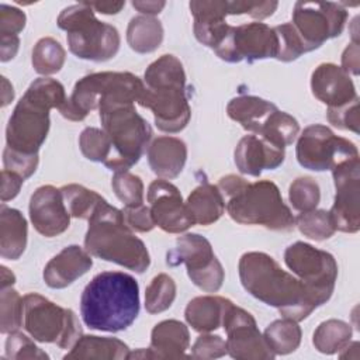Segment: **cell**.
Segmentation results:
<instances>
[{
    "label": "cell",
    "instance_id": "obj_1",
    "mask_svg": "<svg viewBox=\"0 0 360 360\" xmlns=\"http://www.w3.org/2000/svg\"><path fill=\"white\" fill-rule=\"evenodd\" d=\"M238 270L243 288L256 300L277 308L283 318L300 322L319 307L305 284L264 252L243 253Z\"/></svg>",
    "mask_w": 360,
    "mask_h": 360
},
{
    "label": "cell",
    "instance_id": "obj_2",
    "mask_svg": "<svg viewBox=\"0 0 360 360\" xmlns=\"http://www.w3.org/2000/svg\"><path fill=\"white\" fill-rule=\"evenodd\" d=\"M139 314L138 281L122 271H103L91 278L80 297V315L94 330L121 332Z\"/></svg>",
    "mask_w": 360,
    "mask_h": 360
},
{
    "label": "cell",
    "instance_id": "obj_3",
    "mask_svg": "<svg viewBox=\"0 0 360 360\" xmlns=\"http://www.w3.org/2000/svg\"><path fill=\"white\" fill-rule=\"evenodd\" d=\"M62 83L51 77L34 80L20 98L6 128V148L27 156L38 155L49 131V111L66 101Z\"/></svg>",
    "mask_w": 360,
    "mask_h": 360
},
{
    "label": "cell",
    "instance_id": "obj_4",
    "mask_svg": "<svg viewBox=\"0 0 360 360\" xmlns=\"http://www.w3.org/2000/svg\"><path fill=\"white\" fill-rule=\"evenodd\" d=\"M219 188L229 217L242 225H263L273 231L294 228V217L284 204L278 187L270 180L250 183L240 176L219 179Z\"/></svg>",
    "mask_w": 360,
    "mask_h": 360
},
{
    "label": "cell",
    "instance_id": "obj_5",
    "mask_svg": "<svg viewBox=\"0 0 360 360\" xmlns=\"http://www.w3.org/2000/svg\"><path fill=\"white\" fill-rule=\"evenodd\" d=\"M87 221L84 249L91 256L117 263L135 273H143L149 267V252L125 224L121 210L104 200Z\"/></svg>",
    "mask_w": 360,
    "mask_h": 360
},
{
    "label": "cell",
    "instance_id": "obj_6",
    "mask_svg": "<svg viewBox=\"0 0 360 360\" xmlns=\"http://www.w3.org/2000/svg\"><path fill=\"white\" fill-rule=\"evenodd\" d=\"M58 27L66 31L69 49L80 59L105 62L120 49L118 30L97 20L87 1L63 8L58 17Z\"/></svg>",
    "mask_w": 360,
    "mask_h": 360
},
{
    "label": "cell",
    "instance_id": "obj_7",
    "mask_svg": "<svg viewBox=\"0 0 360 360\" xmlns=\"http://www.w3.org/2000/svg\"><path fill=\"white\" fill-rule=\"evenodd\" d=\"M22 305V325L34 340L72 349L82 338V326L72 309L62 308L37 292L25 294Z\"/></svg>",
    "mask_w": 360,
    "mask_h": 360
},
{
    "label": "cell",
    "instance_id": "obj_8",
    "mask_svg": "<svg viewBox=\"0 0 360 360\" xmlns=\"http://www.w3.org/2000/svg\"><path fill=\"white\" fill-rule=\"evenodd\" d=\"M284 263L305 284L319 307L332 297L338 264L330 253L305 242H295L285 249Z\"/></svg>",
    "mask_w": 360,
    "mask_h": 360
},
{
    "label": "cell",
    "instance_id": "obj_9",
    "mask_svg": "<svg viewBox=\"0 0 360 360\" xmlns=\"http://www.w3.org/2000/svg\"><path fill=\"white\" fill-rule=\"evenodd\" d=\"M169 266L186 264L190 280L205 292H215L222 287L225 273L217 259L210 240L198 233H186L176 240V248L167 252Z\"/></svg>",
    "mask_w": 360,
    "mask_h": 360
},
{
    "label": "cell",
    "instance_id": "obj_10",
    "mask_svg": "<svg viewBox=\"0 0 360 360\" xmlns=\"http://www.w3.org/2000/svg\"><path fill=\"white\" fill-rule=\"evenodd\" d=\"M295 155L304 169L323 172L332 170L345 160L359 158V150L352 141L335 135L325 125L314 124L301 132Z\"/></svg>",
    "mask_w": 360,
    "mask_h": 360
},
{
    "label": "cell",
    "instance_id": "obj_11",
    "mask_svg": "<svg viewBox=\"0 0 360 360\" xmlns=\"http://www.w3.org/2000/svg\"><path fill=\"white\" fill-rule=\"evenodd\" d=\"M346 20L347 11L342 3L297 1L291 24L311 52L325 41L339 37Z\"/></svg>",
    "mask_w": 360,
    "mask_h": 360
},
{
    "label": "cell",
    "instance_id": "obj_12",
    "mask_svg": "<svg viewBox=\"0 0 360 360\" xmlns=\"http://www.w3.org/2000/svg\"><path fill=\"white\" fill-rule=\"evenodd\" d=\"M217 56L229 63L248 60L249 63L277 58L278 38L274 28L264 22H249L238 27L231 25L226 37L214 49Z\"/></svg>",
    "mask_w": 360,
    "mask_h": 360
},
{
    "label": "cell",
    "instance_id": "obj_13",
    "mask_svg": "<svg viewBox=\"0 0 360 360\" xmlns=\"http://www.w3.org/2000/svg\"><path fill=\"white\" fill-rule=\"evenodd\" d=\"M222 326L226 332V353L238 360H269L276 354L269 349L257 329L255 318L231 301L225 309Z\"/></svg>",
    "mask_w": 360,
    "mask_h": 360
},
{
    "label": "cell",
    "instance_id": "obj_14",
    "mask_svg": "<svg viewBox=\"0 0 360 360\" xmlns=\"http://www.w3.org/2000/svg\"><path fill=\"white\" fill-rule=\"evenodd\" d=\"M335 202L329 211L335 228L354 233L360 229V160H345L332 169Z\"/></svg>",
    "mask_w": 360,
    "mask_h": 360
},
{
    "label": "cell",
    "instance_id": "obj_15",
    "mask_svg": "<svg viewBox=\"0 0 360 360\" xmlns=\"http://www.w3.org/2000/svg\"><path fill=\"white\" fill-rule=\"evenodd\" d=\"M138 104L149 108L153 112L158 129L169 134L184 129L191 117L186 86H145Z\"/></svg>",
    "mask_w": 360,
    "mask_h": 360
},
{
    "label": "cell",
    "instance_id": "obj_16",
    "mask_svg": "<svg viewBox=\"0 0 360 360\" xmlns=\"http://www.w3.org/2000/svg\"><path fill=\"white\" fill-rule=\"evenodd\" d=\"M148 202L155 225L167 233H181L194 225L179 188L165 179L149 184Z\"/></svg>",
    "mask_w": 360,
    "mask_h": 360
},
{
    "label": "cell",
    "instance_id": "obj_17",
    "mask_svg": "<svg viewBox=\"0 0 360 360\" xmlns=\"http://www.w3.org/2000/svg\"><path fill=\"white\" fill-rule=\"evenodd\" d=\"M30 219L38 233L53 238L63 233L70 225L60 188L51 184L38 187L30 200Z\"/></svg>",
    "mask_w": 360,
    "mask_h": 360
},
{
    "label": "cell",
    "instance_id": "obj_18",
    "mask_svg": "<svg viewBox=\"0 0 360 360\" xmlns=\"http://www.w3.org/2000/svg\"><path fill=\"white\" fill-rule=\"evenodd\" d=\"M311 90L328 108H336L357 98L350 75L335 63H321L312 72Z\"/></svg>",
    "mask_w": 360,
    "mask_h": 360
},
{
    "label": "cell",
    "instance_id": "obj_19",
    "mask_svg": "<svg viewBox=\"0 0 360 360\" xmlns=\"http://www.w3.org/2000/svg\"><path fill=\"white\" fill-rule=\"evenodd\" d=\"M190 345L187 326L176 319H166L155 325L150 333L149 349L129 353L128 359H181L188 357L186 350Z\"/></svg>",
    "mask_w": 360,
    "mask_h": 360
},
{
    "label": "cell",
    "instance_id": "obj_20",
    "mask_svg": "<svg viewBox=\"0 0 360 360\" xmlns=\"http://www.w3.org/2000/svg\"><path fill=\"white\" fill-rule=\"evenodd\" d=\"M190 11L194 17L193 31L197 41L208 48H218V45L224 41L231 27L225 21V17L228 15V1H190Z\"/></svg>",
    "mask_w": 360,
    "mask_h": 360
},
{
    "label": "cell",
    "instance_id": "obj_21",
    "mask_svg": "<svg viewBox=\"0 0 360 360\" xmlns=\"http://www.w3.org/2000/svg\"><path fill=\"white\" fill-rule=\"evenodd\" d=\"M233 156L240 173L257 177L264 169H277L284 162V149L252 134L245 135L238 142Z\"/></svg>",
    "mask_w": 360,
    "mask_h": 360
},
{
    "label": "cell",
    "instance_id": "obj_22",
    "mask_svg": "<svg viewBox=\"0 0 360 360\" xmlns=\"http://www.w3.org/2000/svg\"><path fill=\"white\" fill-rule=\"evenodd\" d=\"M91 266L90 253L77 245H70L46 263L42 274L44 281L51 288H65L86 274Z\"/></svg>",
    "mask_w": 360,
    "mask_h": 360
},
{
    "label": "cell",
    "instance_id": "obj_23",
    "mask_svg": "<svg viewBox=\"0 0 360 360\" xmlns=\"http://www.w3.org/2000/svg\"><path fill=\"white\" fill-rule=\"evenodd\" d=\"M148 162L160 179L177 177L187 160V146L176 136H159L148 146Z\"/></svg>",
    "mask_w": 360,
    "mask_h": 360
},
{
    "label": "cell",
    "instance_id": "obj_24",
    "mask_svg": "<svg viewBox=\"0 0 360 360\" xmlns=\"http://www.w3.org/2000/svg\"><path fill=\"white\" fill-rule=\"evenodd\" d=\"M27 221L24 215L8 208L4 202L0 208V255L7 260H17L27 246Z\"/></svg>",
    "mask_w": 360,
    "mask_h": 360
},
{
    "label": "cell",
    "instance_id": "obj_25",
    "mask_svg": "<svg viewBox=\"0 0 360 360\" xmlns=\"http://www.w3.org/2000/svg\"><path fill=\"white\" fill-rule=\"evenodd\" d=\"M231 301L218 295L193 298L184 311L187 323L200 333H208L222 326L225 309Z\"/></svg>",
    "mask_w": 360,
    "mask_h": 360
},
{
    "label": "cell",
    "instance_id": "obj_26",
    "mask_svg": "<svg viewBox=\"0 0 360 360\" xmlns=\"http://www.w3.org/2000/svg\"><path fill=\"white\" fill-rule=\"evenodd\" d=\"M276 110V104L256 96H238L226 105L228 117L253 135L259 134L269 115Z\"/></svg>",
    "mask_w": 360,
    "mask_h": 360
},
{
    "label": "cell",
    "instance_id": "obj_27",
    "mask_svg": "<svg viewBox=\"0 0 360 360\" xmlns=\"http://www.w3.org/2000/svg\"><path fill=\"white\" fill-rule=\"evenodd\" d=\"M186 207L194 225H211L225 212V201L219 188L207 181L197 186L190 193Z\"/></svg>",
    "mask_w": 360,
    "mask_h": 360
},
{
    "label": "cell",
    "instance_id": "obj_28",
    "mask_svg": "<svg viewBox=\"0 0 360 360\" xmlns=\"http://www.w3.org/2000/svg\"><path fill=\"white\" fill-rule=\"evenodd\" d=\"M129 347L117 338L84 335L82 336L68 354L65 360H82V359H104V360H121L128 359Z\"/></svg>",
    "mask_w": 360,
    "mask_h": 360
},
{
    "label": "cell",
    "instance_id": "obj_29",
    "mask_svg": "<svg viewBox=\"0 0 360 360\" xmlns=\"http://www.w3.org/2000/svg\"><path fill=\"white\" fill-rule=\"evenodd\" d=\"M163 41V27L160 21L150 15H136L131 18L127 28V42L138 53L156 51Z\"/></svg>",
    "mask_w": 360,
    "mask_h": 360
},
{
    "label": "cell",
    "instance_id": "obj_30",
    "mask_svg": "<svg viewBox=\"0 0 360 360\" xmlns=\"http://www.w3.org/2000/svg\"><path fill=\"white\" fill-rule=\"evenodd\" d=\"M301 336L302 332L298 326V322L290 318H283L271 322L263 333L266 345L276 356L288 354L298 349L301 343Z\"/></svg>",
    "mask_w": 360,
    "mask_h": 360
},
{
    "label": "cell",
    "instance_id": "obj_31",
    "mask_svg": "<svg viewBox=\"0 0 360 360\" xmlns=\"http://www.w3.org/2000/svg\"><path fill=\"white\" fill-rule=\"evenodd\" d=\"M352 326L340 319H328L318 325L314 332L312 343L323 354H333L343 350L352 338Z\"/></svg>",
    "mask_w": 360,
    "mask_h": 360
},
{
    "label": "cell",
    "instance_id": "obj_32",
    "mask_svg": "<svg viewBox=\"0 0 360 360\" xmlns=\"http://www.w3.org/2000/svg\"><path fill=\"white\" fill-rule=\"evenodd\" d=\"M66 59L63 46L53 38H41L32 49V68L37 73L48 76L58 73Z\"/></svg>",
    "mask_w": 360,
    "mask_h": 360
},
{
    "label": "cell",
    "instance_id": "obj_33",
    "mask_svg": "<svg viewBox=\"0 0 360 360\" xmlns=\"http://www.w3.org/2000/svg\"><path fill=\"white\" fill-rule=\"evenodd\" d=\"M66 208L73 218L89 219L94 210L104 201V198L93 190L80 184H66L60 187Z\"/></svg>",
    "mask_w": 360,
    "mask_h": 360
},
{
    "label": "cell",
    "instance_id": "obj_34",
    "mask_svg": "<svg viewBox=\"0 0 360 360\" xmlns=\"http://www.w3.org/2000/svg\"><path fill=\"white\" fill-rule=\"evenodd\" d=\"M176 298V283L166 273L152 278L145 290V308L149 314H159L169 309Z\"/></svg>",
    "mask_w": 360,
    "mask_h": 360
},
{
    "label": "cell",
    "instance_id": "obj_35",
    "mask_svg": "<svg viewBox=\"0 0 360 360\" xmlns=\"http://www.w3.org/2000/svg\"><path fill=\"white\" fill-rule=\"evenodd\" d=\"M294 222L304 236L314 240L329 239L336 231L329 211L325 210L301 212L297 218H294Z\"/></svg>",
    "mask_w": 360,
    "mask_h": 360
},
{
    "label": "cell",
    "instance_id": "obj_36",
    "mask_svg": "<svg viewBox=\"0 0 360 360\" xmlns=\"http://www.w3.org/2000/svg\"><path fill=\"white\" fill-rule=\"evenodd\" d=\"M79 146L83 156L91 162L105 163L112 152L110 136L104 129L96 127H87L79 136Z\"/></svg>",
    "mask_w": 360,
    "mask_h": 360
},
{
    "label": "cell",
    "instance_id": "obj_37",
    "mask_svg": "<svg viewBox=\"0 0 360 360\" xmlns=\"http://www.w3.org/2000/svg\"><path fill=\"white\" fill-rule=\"evenodd\" d=\"M22 297L13 288L4 287L0 291V332L3 335L18 330L22 325Z\"/></svg>",
    "mask_w": 360,
    "mask_h": 360
},
{
    "label": "cell",
    "instance_id": "obj_38",
    "mask_svg": "<svg viewBox=\"0 0 360 360\" xmlns=\"http://www.w3.org/2000/svg\"><path fill=\"white\" fill-rule=\"evenodd\" d=\"M288 198L294 210L300 212L312 211L319 204L321 190L312 177H298L290 186Z\"/></svg>",
    "mask_w": 360,
    "mask_h": 360
},
{
    "label": "cell",
    "instance_id": "obj_39",
    "mask_svg": "<svg viewBox=\"0 0 360 360\" xmlns=\"http://www.w3.org/2000/svg\"><path fill=\"white\" fill-rule=\"evenodd\" d=\"M115 195L125 204V207H135L143 204V183L139 176L128 170L115 172L111 180Z\"/></svg>",
    "mask_w": 360,
    "mask_h": 360
},
{
    "label": "cell",
    "instance_id": "obj_40",
    "mask_svg": "<svg viewBox=\"0 0 360 360\" xmlns=\"http://www.w3.org/2000/svg\"><path fill=\"white\" fill-rule=\"evenodd\" d=\"M278 38V53L277 58L281 62H291L298 59L302 53L309 52L295 28L291 22H284L274 27Z\"/></svg>",
    "mask_w": 360,
    "mask_h": 360
},
{
    "label": "cell",
    "instance_id": "obj_41",
    "mask_svg": "<svg viewBox=\"0 0 360 360\" xmlns=\"http://www.w3.org/2000/svg\"><path fill=\"white\" fill-rule=\"evenodd\" d=\"M6 356L8 359H49L27 335L21 332H11L6 340Z\"/></svg>",
    "mask_w": 360,
    "mask_h": 360
},
{
    "label": "cell",
    "instance_id": "obj_42",
    "mask_svg": "<svg viewBox=\"0 0 360 360\" xmlns=\"http://www.w3.org/2000/svg\"><path fill=\"white\" fill-rule=\"evenodd\" d=\"M326 118L328 121L338 127L339 129H347L353 131L354 134H359V97L345 105L336 107V108H328L326 110Z\"/></svg>",
    "mask_w": 360,
    "mask_h": 360
},
{
    "label": "cell",
    "instance_id": "obj_43",
    "mask_svg": "<svg viewBox=\"0 0 360 360\" xmlns=\"http://www.w3.org/2000/svg\"><path fill=\"white\" fill-rule=\"evenodd\" d=\"M226 354V342L218 335L202 333L191 347L193 359H217Z\"/></svg>",
    "mask_w": 360,
    "mask_h": 360
},
{
    "label": "cell",
    "instance_id": "obj_44",
    "mask_svg": "<svg viewBox=\"0 0 360 360\" xmlns=\"http://www.w3.org/2000/svg\"><path fill=\"white\" fill-rule=\"evenodd\" d=\"M38 155L34 156H27V155H21L17 152H13L7 148H4L3 152V163H4V169L14 172L17 174H20L24 179H28L30 176H32L38 167Z\"/></svg>",
    "mask_w": 360,
    "mask_h": 360
},
{
    "label": "cell",
    "instance_id": "obj_45",
    "mask_svg": "<svg viewBox=\"0 0 360 360\" xmlns=\"http://www.w3.org/2000/svg\"><path fill=\"white\" fill-rule=\"evenodd\" d=\"M277 6V1H228V14H249L253 18L263 20L270 17Z\"/></svg>",
    "mask_w": 360,
    "mask_h": 360
},
{
    "label": "cell",
    "instance_id": "obj_46",
    "mask_svg": "<svg viewBox=\"0 0 360 360\" xmlns=\"http://www.w3.org/2000/svg\"><path fill=\"white\" fill-rule=\"evenodd\" d=\"M25 20L20 8L0 4V37H18L25 27Z\"/></svg>",
    "mask_w": 360,
    "mask_h": 360
},
{
    "label": "cell",
    "instance_id": "obj_47",
    "mask_svg": "<svg viewBox=\"0 0 360 360\" xmlns=\"http://www.w3.org/2000/svg\"><path fill=\"white\" fill-rule=\"evenodd\" d=\"M125 224L135 232H149L156 225L150 214V208L145 204L135 207H125L122 210Z\"/></svg>",
    "mask_w": 360,
    "mask_h": 360
},
{
    "label": "cell",
    "instance_id": "obj_48",
    "mask_svg": "<svg viewBox=\"0 0 360 360\" xmlns=\"http://www.w3.org/2000/svg\"><path fill=\"white\" fill-rule=\"evenodd\" d=\"M24 177L20 174L3 169L1 172V201L6 202L8 200H13L18 193L24 183Z\"/></svg>",
    "mask_w": 360,
    "mask_h": 360
},
{
    "label": "cell",
    "instance_id": "obj_49",
    "mask_svg": "<svg viewBox=\"0 0 360 360\" xmlns=\"http://www.w3.org/2000/svg\"><path fill=\"white\" fill-rule=\"evenodd\" d=\"M360 51H359V42H352L349 46L345 49L342 55V69L346 73H352L354 76L359 75V66H360Z\"/></svg>",
    "mask_w": 360,
    "mask_h": 360
},
{
    "label": "cell",
    "instance_id": "obj_50",
    "mask_svg": "<svg viewBox=\"0 0 360 360\" xmlns=\"http://www.w3.org/2000/svg\"><path fill=\"white\" fill-rule=\"evenodd\" d=\"M20 46L18 37H0V52H1V62H7L17 55Z\"/></svg>",
    "mask_w": 360,
    "mask_h": 360
},
{
    "label": "cell",
    "instance_id": "obj_51",
    "mask_svg": "<svg viewBox=\"0 0 360 360\" xmlns=\"http://www.w3.org/2000/svg\"><path fill=\"white\" fill-rule=\"evenodd\" d=\"M132 6H134V8H136L143 15L153 17V15L159 14L163 10V7L166 6V1H155V0H152V1H149V0L139 1V0H135V1H132Z\"/></svg>",
    "mask_w": 360,
    "mask_h": 360
},
{
    "label": "cell",
    "instance_id": "obj_52",
    "mask_svg": "<svg viewBox=\"0 0 360 360\" xmlns=\"http://www.w3.org/2000/svg\"><path fill=\"white\" fill-rule=\"evenodd\" d=\"M87 3L93 10L101 14H108V15L120 13L125 6V1H87Z\"/></svg>",
    "mask_w": 360,
    "mask_h": 360
},
{
    "label": "cell",
    "instance_id": "obj_53",
    "mask_svg": "<svg viewBox=\"0 0 360 360\" xmlns=\"http://www.w3.org/2000/svg\"><path fill=\"white\" fill-rule=\"evenodd\" d=\"M3 79V101H1V107H6L7 104H10V101H13L14 98V90L13 86L8 83L7 77H1Z\"/></svg>",
    "mask_w": 360,
    "mask_h": 360
},
{
    "label": "cell",
    "instance_id": "obj_54",
    "mask_svg": "<svg viewBox=\"0 0 360 360\" xmlns=\"http://www.w3.org/2000/svg\"><path fill=\"white\" fill-rule=\"evenodd\" d=\"M0 270H1V288L13 285L15 281V276L13 274V271L8 270L6 266H1Z\"/></svg>",
    "mask_w": 360,
    "mask_h": 360
}]
</instances>
